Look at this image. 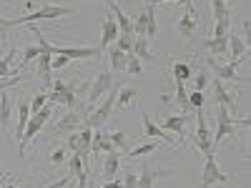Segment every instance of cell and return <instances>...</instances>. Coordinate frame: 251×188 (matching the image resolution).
<instances>
[{
  "label": "cell",
  "instance_id": "cell-1",
  "mask_svg": "<svg viewBox=\"0 0 251 188\" xmlns=\"http://www.w3.org/2000/svg\"><path fill=\"white\" fill-rule=\"evenodd\" d=\"M50 116H53V106H46L40 108L38 113H33L30 116V120H28V125H25V131H23V136H20V141H18V156H25V148H28V143L43 131V125L50 120Z\"/></svg>",
  "mask_w": 251,
  "mask_h": 188
},
{
  "label": "cell",
  "instance_id": "cell-2",
  "mask_svg": "<svg viewBox=\"0 0 251 188\" xmlns=\"http://www.w3.org/2000/svg\"><path fill=\"white\" fill-rule=\"evenodd\" d=\"M75 10L73 8H66V5H43L23 18H10V28H18V25H30V23H38V20H55V18H63V15H73Z\"/></svg>",
  "mask_w": 251,
  "mask_h": 188
},
{
  "label": "cell",
  "instance_id": "cell-3",
  "mask_svg": "<svg viewBox=\"0 0 251 188\" xmlns=\"http://www.w3.org/2000/svg\"><path fill=\"white\" fill-rule=\"evenodd\" d=\"M48 100L60 103V106H66L68 111H80V98H78V91H75V86H71V83L55 80L53 86H50Z\"/></svg>",
  "mask_w": 251,
  "mask_h": 188
},
{
  "label": "cell",
  "instance_id": "cell-4",
  "mask_svg": "<svg viewBox=\"0 0 251 188\" xmlns=\"http://www.w3.org/2000/svg\"><path fill=\"white\" fill-rule=\"evenodd\" d=\"M214 131L206 125V118H203V108H196V131H194V143H196V148L203 153V156H211L216 153L214 151V141H211Z\"/></svg>",
  "mask_w": 251,
  "mask_h": 188
},
{
  "label": "cell",
  "instance_id": "cell-5",
  "mask_svg": "<svg viewBox=\"0 0 251 188\" xmlns=\"http://www.w3.org/2000/svg\"><path fill=\"white\" fill-rule=\"evenodd\" d=\"M116 88H111L108 91V95H106V100L100 103V106H96V111L88 116V120H86V125H91V128L96 131V128H103V123H106L108 118H111V113H113V106H116Z\"/></svg>",
  "mask_w": 251,
  "mask_h": 188
},
{
  "label": "cell",
  "instance_id": "cell-6",
  "mask_svg": "<svg viewBox=\"0 0 251 188\" xmlns=\"http://www.w3.org/2000/svg\"><path fill=\"white\" fill-rule=\"evenodd\" d=\"M228 178L216 163V153L206 156V163H203V171H201V188H211L214 183H228Z\"/></svg>",
  "mask_w": 251,
  "mask_h": 188
},
{
  "label": "cell",
  "instance_id": "cell-7",
  "mask_svg": "<svg viewBox=\"0 0 251 188\" xmlns=\"http://www.w3.org/2000/svg\"><path fill=\"white\" fill-rule=\"evenodd\" d=\"M239 63H241V60H231V63H226V66H221L216 58H206V66H208V70H211L214 78H219V80H239V83H249V78L236 75V66H239Z\"/></svg>",
  "mask_w": 251,
  "mask_h": 188
},
{
  "label": "cell",
  "instance_id": "cell-8",
  "mask_svg": "<svg viewBox=\"0 0 251 188\" xmlns=\"http://www.w3.org/2000/svg\"><path fill=\"white\" fill-rule=\"evenodd\" d=\"M111 88H113V70H111L108 66H103L100 73L96 75V80L88 86V98H91V103H96L100 95H106Z\"/></svg>",
  "mask_w": 251,
  "mask_h": 188
},
{
  "label": "cell",
  "instance_id": "cell-9",
  "mask_svg": "<svg viewBox=\"0 0 251 188\" xmlns=\"http://www.w3.org/2000/svg\"><path fill=\"white\" fill-rule=\"evenodd\" d=\"M136 106H138V103H136ZM138 111H141V116H143V136H149V138H161L163 143H169L171 148L176 151V141H174V136H169V133H166L158 123H153V118H151L149 113H146L141 106H138Z\"/></svg>",
  "mask_w": 251,
  "mask_h": 188
},
{
  "label": "cell",
  "instance_id": "cell-10",
  "mask_svg": "<svg viewBox=\"0 0 251 188\" xmlns=\"http://www.w3.org/2000/svg\"><path fill=\"white\" fill-rule=\"evenodd\" d=\"M214 86V95H216V106H224L228 113H236L239 111V100L234 98V93H228L226 88H224V83L219 80V78H211L208 80Z\"/></svg>",
  "mask_w": 251,
  "mask_h": 188
},
{
  "label": "cell",
  "instance_id": "cell-11",
  "mask_svg": "<svg viewBox=\"0 0 251 188\" xmlns=\"http://www.w3.org/2000/svg\"><path fill=\"white\" fill-rule=\"evenodd\" d=\"M80 111H68L66 116H63L58 123H55V128H53V136H68V133H75L80 128Z\"/></svg>",
  "mask_w": 251,
  "mask_h": 188
},
{
  "label": "cell",
  "instance_id": "cell-12",
  "mask_svg": "<svg viewBox=\"0 0 251 188\" xmlns=\"http://www.w3.org/2000/svg\"><path fill=\"white\" fill-rule=\"evenodd\" d=\"M55 55H68L71 60H88V58H100L103 53L98 48H68V46H55Z\"/></svg>",
  "mask_w": 251,
  "mask_h": 188
},
{
  "label": "cell",
  "instance_id": "cell-13",
  "mask_svg": "<svg viewBox=\"0 0 251 188\" xmlns=\"http://www.w3.org/2000/svg\"><path fill=\"white\" fill-rule=\"evenodd\" d=\"M196 28H199V18H196V13H194V5L188 3V5H186V13L181 15V20L176 23V30H178L183 38H191V35L196 33Z\"/></svg>",
  "mask_w": 251,
  "mask_h": 188
},
{
  "label": "cell",
  "instance_id": "cell-14",
  "mask_svg": "<svg viewBox=\"0 0 251 188\" xmlns=\"http://www.w3.org/2000/svg\"><path fill=\"white\" fill-rule=\"evenodd\" d=\"M166 176H176L174 171H153L149 163L141 165V173H138V186L136 188H153L156 178H166Z\"/></svg>",
  "mask_w": 251,
  "mask_h": 188
},
{
  "label": "cell",
  "instance_id": "cell-15",
  "mask_svg": "<svg viewBox=\"0 0 251 188\" xmlns=\"http://www.w3.org/2000/svg\"><path fill=\"white\" fill-rule=\"evenodd\" d=\"M116 38H118V25H116L113 15H106V20H103V30H100V48L98 50L103 53Z\"/></svg>",
  "mask_w": 251,
  "mask_h": 188
},
{
  "label": "cell",
  "instance_id": "cell-16",
  "mask_svg": "<svg viewBox=\"0 0 251 188\" xmlns=\"http://www.w3.org/2000/svg\"><path fill=\"white\" fill-rule=\"evenodd\" d=\"M111 151H116V148H113L108 133L100 131V128H96V131H93V141H91V153L98 156V153H111Z\"/></svg>",
  "mask_w": 251,
  "mask_h": 188
},
{
  "label": "cell",
  "instance_id": "cell-17",
  "mask_svg": "<svg viewBox=\"0 0 251 188\" xmlns=\"http://www.w3.org/2000/svg\"><path fill=\"white\" fill-rule=\"evenodd\" d=\"M186 123H188V116H186V113H176V116H169V118H166L161 128H163L166 133L186 136Z\"/></svg>",
  "mask_w": 251,
  "mask_h": 188
},
{
  "label": "cell",
  "instance_id": "cell-18",
  "mask_svg": "<svg viewBox=\"0 0 251 188\" xmlns=\"http://www.w3.org/2000/svg\"><path fill=\"white\" fill-rule=\"evenodd\" d=\"M68 165H71V176H75L78 186L86 188V183H88V171H86V165H83V158L73 153V156L68 158Z\"/></svg>",
  "mask_w": 251,
  "mask_h": 188
},
{
  "label": "cell",
  "instance_id": "cell-19",
  "mask_svg": "<svg viewBox=\"0 0 251 188\" xmlns=\"http://www.w3.org/2000/svg\"><path fill=\"white\" fill-rule=\"evenodd\" d=\"M121 151H111V153H106V161H103V176H106L108 181H113L116 178V173L121 171Z\"/></svg>",
  "mask_w": 251,
  "mask_h": 188
},
{
  "label": "cell",
  "instance_id": "cell-20",
  "mask_svg": "<svg viewBox=\"0 0 251 188\" xmlns=\"http://www.w3.org/2000/svg\"><path fill=\"white\" fill-rule=\"evenodd\" d=\"M8 91H3V95H0V128H10V120H13V100Z\"/></svg>",
  "mask_w": 251,
  "mask_h": 188
},
{
  "label": "cell",
  "instance_id": "cell-21",
  "mask_svg": "<svg viewBox=\"0 0 251 188\" xmlns=\"http://www.w3.org/2000/svg\"><path fill=\"white\" fill-rule=\"evenodd\" d=\"M108 55V68L111 70H116V73H126V63H128V53H123V50H118L116 46L106 53Z\"/></svg>",
  "mask_w": 251,
  "mask_h": 188
},
{
  "label": "cell",
  "instance_id": "cell-22",
  "mask_svg": "<svg viewBox=\"0 0 251 188\" xmlns=\"http://www.w3.org/2000/svg\"><path fill=\"white\" fill-rule=\"evenodd\" d=\"M28 120H30V103L28 100H20L18 103V125H15V138L18 141H20V136H23Z\"/></svg>",
  "mask_w": 251,
  "mask_h": 188
},
{
  "label": "cell",
  "instance_id": "cell-23",
  "mask_svg": "<svg viewBox=\"0 0 251 188\" xmlns=\"http://www.w3.org/2000/svg\"><path fill=\"white\" fill-rule=\"evenodd\" d=\"M249 50V43L241 35H228V53L234 55V60H244Z\"/></svg>",
  "mask_w": 251,
  "mask_h": 188
},
{
  "label": "cell",
  "instance_id": "cell-24",
  "mask_svg": "<svg viewBox=\"0 0 251 188\" xmlns=\"http://www.w3.org/2000/svg\"><path fill=\"white\" fill-rule=\"evenodd\" d=\"M133 55H136L141 63L153 58L151 50H149V38H146V35H136V38H133Z\"/></svg>",
  "mask_w": 251,
  "mask_h": 188
},
{
  "label": "cell",
  "instance_id": "cell-25",
  "mask_svg": "<svg viewBox=\"0 0 251 188\" xmlns=\"http://www.w3.org/2000/svg\"><path fill=\"white\" fill-rule=\"evenodd\" d=\"M203 46L211 50V55H228V38L226 40H221V38H206L203 40Z\"/></svg>",
  "mask_w": 251,
  "mask_h": 188
},
{
  "label": "cell",
  "instance_id": "cell-26",
  "mask_svg": "<svg viewBox=\"0 0 251 188\" xmlns=\"http://www.w3.org/2000/svg\"><path fill=\"white\" fill-rule=\"evenodd\" d=\"M13 55H15V48H10V50H8V55L0 58V78H15V75H20V68H15V70L10 68Z\"/></svg>",
  "mask_w": 251,
  "mask_h": 188
},
{
  "label": "cell",
  "instance_id": "cell-27",
  "mask_svg": "<svg viewBox=\"0 0 251 188\" xmlns=\"http://www.w3.org/2000/svg\"><path fill=\"white\" fill-rule=\"evenodd\" d=\"M108 138H111L116 151H123L126 153V151L131 148V138H128V133H126V131H113V133H108Z\"/></svg>",
  "mask_w": 251,
  "mask_h": 188
},
{
  "label": "cell",
  "instance_id": "cell-28",
  "mask_svg": "<svg viewBox=\"0 0 251 188\" xmlns=\"http://www.w3.org/2000/svg\"><path fill=\"white\" fill-rule=\"evenodd\" d=\"M146 15H149V23H146V38H156L158 35V23H156V5L146 3Z\"/></svg>",
  "mask_w": 251,
  "mask_h": 188
},
{
  "label": "cell",
  "instance_id": "cell-29",
  "mask_svg": "<svg viewBox=\"0 0 251 188\" xmlns=\"http://www.w3.org/2000/svg\"><path fill=\"white\" fill-rule=\"evenodd\" d=\"M118 100H116V108H123V106H128V103H133L136 100V95H138V91L133 88V86H123L118 93Z\"/></svg>",
  "mask_w": 251,
  "mask_h": 188
},
{
  "label": "cell",
  "instance_id": "cell-30",
  "mask_svg": "<svg viewBox=\"0 0 251 188\" xmlns=\"http://www.w3.org/2000/svg\"><path fill=\"white\" fill-rule=\"evenodd\" d=\"M188 78H194V68L188 66V63H181V60H176V63H174V80H178V83H186Z\"/></svg>",
  "mask_w": 251,
  "mask_h": 188
},
{
  "label": "cell",
  "instance_id": "cell-31",
  "mask_svg": "<svg viewBox=\"0 0 251 188\" xmlns=\"http://www.w3.org/2000/svg\"><path fill=\"white\" fill-rule=\"evenodd\" d=\"M211 13H214V23H219V20H231L228 18L231 10H228V5L224 0H211Z\"/></svg>",
  "mask_w": 251,
  "mask_h": 188
},
{
  "label": "cell",
  "instance_id": "cell-32",
  "mask_svg": "<svg viewBox=\"0 0 251 188\" xmlns=\"http://www.w3.org/2000/svg\"><path fill=\"white\" fill-rule=\"evenodd\" d=\"M116 43V48L118 50H123V53H128V55H133V35H126V33H118V38L113 40Z\"/></svg>",
  "mask_w": 251,
  "mask_h": 188
},
{
  "label": "cell",
  "instance_id": "cell-33",
  "mask_svg": "<svg viewBox=\"0 0 251 188\" xmlns=\"http://www.w3.org/2000/svg\"><path fill=\"white\" fill-rule=\"evenodd\" d=\"M158 148V141H151V143H143V145H136V148H128L126 151V156H131V158H136V156H146V153H153Z\"/></svg>",
  "mask_w": 251,
  "mask_h": 188
},
{
  "label": "cell",
  "instance_id": "cell-34",
  "mask_svg": "<svg viewBox=\"0 0 251 188\" xmlns=\"http://www.w3.org/2000/svg\"><path fill=\"white\" fill-rule=\"evenodd\" d=\"M228 35H231V20H219V23H214V35L211 38L226 40Z\"/></svg>",
  "mask_w": 251,
  "mask_h": 188
},
{
  "label": "cell",
  "instance_id": "cell-35",
  "mask_svg": "<svg viewBox=\"0 0 251 188\" xmlns=\"http://www.w3.org/2000/svg\"><path fill=\"white\" fill-rule=\"evenodd\" d=\"M176 100H178V106L183 108V113L191 111V106H188V93H186V83H178L176 80Z\"/></svg>",
  "mask_w": 251,
  "mask_h": 188
},
{
  "label": "cell",
  "instance_id": "cell-36",
  "mask_svg": "<svg viewBox=\"0 0 251 188\" xmlns=\"http://www.w3.org/2000/svg\"><path fill=\"white\" fill-rule=\"evenodd\" d=\"M126 73L128 75H141L143 73V63L136 55H128V63H126Z\"/></svg>",
  "mask_w": 251,
  "mask_h": 188
},
{
  "label": "cell",
  "instance_id": "cell-37",
  "mask_svg": "<svg viewBox=\"0 0 251 188\" xmlns=\"http://www.w3.org/2000/svg\"><path fill=\"white\" fill-rule=\"evenodd\" d=\"M28 75H30V73H23V75H15V78H5V80H0V93H3V91H8V88H15L18 83L28 80Z\"/></svg>",
  "mask_w": 251,
  "mask_h": 188
},
{
  "label": "cell",
  "instance_id": "cell-38",
  "mask_svg": "<svg viewBox=\"0 0 251 188\" xmlns=\"http://www.w3.org/2000/svg\"><path fill=\"white\" fill-rule=\"evenodd\" d=\"M66 158H68V148H66V145H63V148H55L53 153H50V165H55V168H58V165L60 163H66Z\"/></svg>",
  "mask_w": 251,
  "mask_h": 188
},
{
  "label": "cell",
  "instance_id": "cell-39",
  "mask_svg": "<svg viewBox=\"0 0 251 188\" xmlns=\"http://www.w3.org/2000/svg\"><path fill=\"white\" fill-rule=\"evenodd\" d=\"M46 103H48V93H35V95H33V100H30V116H33V113H38L40 108L46 106Z\"/></svg>",
  "mask_w": 251,
  "mask_h": 188
},
{
  "label": "cell",
  "instance_id": "cell-40",
  "mask_svg": "<svg viewBox=\"0 0 251 188\" xmlns=\"http://www.w3.org/2000/svg\"><path fill=\"white\" fill-rule=\"evenodd\" d=\"M146 23H149V15H146V10L133 20V33L136 35H146Z\"/></svg>",
  "mask_w": 251,
  "mask_h": 188
},
{
  "label": "cell",
  "instance_id": "cell-41",
  "mask_svg": "<svg viewBox=\"0 0 251 188\" xmlns=\"http://www.w3.org/2000/svg\"><path fill=\"white\" fill-rule=\"evenodd\" d=\"M188 106H191V111L203 108V91H194V93H188Z\"/></svg>",
  "mask_w": 251,
  "mask_h": 188
},
{
  "label": "cell",
  "instance_id": "cell-42",
  "mask_svg": "<svg viewBox=\"0 0 251 188\" xmlns=\"http://www.w3.org/2000/svg\"><path fill=\"white\" fill-rule=\"evenodd\" d=\"M196 91H206V86H208V80H211V73H206V70H199L196 75Z\"/></svg>",
  "mask_w": 251,
  "mask_h": 188
},
{
  "label": "cell",
  "instance_id": "cell-43",
  "mask_svg": "<svg viewBox=\"0 0 251 188\" xmlns=\"http://www.w3.org/2000/svg\"><path fill=\"white\" fill-rule=\"evenodd\" d=\"M71 63V58L68 55H53V60H50V68L53 70H63Z\"/></svg>",
  "mask_w": 251,
  "mask_h": 188
},
{
  "label": "cell",
  "instance_id": "cell-44",
  "mask_svg": "<svg viewBox=\"0 0 251 188\" xmlns=\"http://www.w3.org/2000/svg\"><path fill=\"white\" fill-rule=\"evenodd\" d=\"M40 55V48L38 46H28V48H23V63H30V60H35Z\"/></svg>",
  "mask_w": 251,
  "mask_h": 188
},
{
  "label": "cell",
  "instance_id": "cell-45",
  "mask_svg": "<svg viewBox=\"0 0 251 188\" xmlns=\"http://www.w3.org/2000/svg\"><path fill=\"white\" fill-rule=\"evenodd\" d=\"M66 148H68L71 153L78 148V131H75V133H68V138H66Z\"/></svg>",
  "mask_w": 251,
  "mask_h": 188
},
{
  "label": "cell",
  "instance_id": "cell-46",
  "mask_svg": "<svg viewBox=\"0 0 251 188\" xmlns=\"http://www.w3.org/2000/svg\"><path fill=\"white\" fill-rule=\"evenodd\" d=\"M146 3H151V5H161V3H181V5H188L191 0H146Z\"/></svg>",
  "mask_w": 251,
  "mask_h": 188
},
{
  "label": "cell",
  "instance_id": "cell-47",
  "mask_svg": "<svg viewBox=\"0 0 251 188\" xmlns=\"http://www.w3.org/2000/svg\"><path fill=\"white\" fill-rule=\"evenodd\" d=\"M71 183V176H66V178H60V181H55V183H50L48 188H66Z\"/></svg>",
  "mask_w": 251,
  "mask_h": 188
},
{
  "label": "cell",
  "instance_id": "cell-48",
  "mask_svg": "<svg viewBox=\"0 0 251 188\" xmlns=\"http://www.w3.org/2000/svg\"><path fill=\"white\" fill-rule=\"evenodd\" d=\"M100 188H121V181H118V178H113V181H106V183H103Z\"/></svg>",
  "mask_w": 251,
  "mask_h": 188
},
{
  "label": "cell",
  "instance_id": "cell-49",
  "mask_svg": "<svg viewBox=\"0 0 251 188\" xmlns=\"http://www.w3.org/2000/svg\"><path fill=\"white\" fill-rule=\"evenodd\" d=\"M0 28H10V18H3V15H0Z\"/></svg>",
  "mask_w": 251,
  "mask_h": 188
},
{
  "label": "cell",
  "instance_id": "cell-50",
  "mask_svg": "<svg viewBox=\"0 0 251 188\" xmlns=\"http://www.w3.org/2000/svg\"><path fill=\"white\" fill-rule=\"evenodd\" d=\"M5 188H23V186H15V183H8Z\"/></svg>",
  "mask_w": 251,
  "mask_h": 188
},
{
  "label": "cell",
  "instance_id": "cell-51",
  "mask_svg": "<svg viewBox=\"0 0 251 188\" xmlns=\"http://www.w3.org/2000/svg\"><path fill=\"white\" fill-rule=\"evenodd\" d=\"M5 178V173H3V168H0V181H3Z\"/></svg>",
  "mask_w": 251,
  "mask_h": 188
},
{
  "label": "cell",
  "instance_id": "cell-52",
  "mask_svg": "<svg viewBox=\"0 0 251 188\" xmlns=\"http://www.w3.org/2000/svg\"><path fill=\"white\" fill-rule=\"evenodd\" d=\"M5 3H13V0H5Z\"/></svg>",
  "mask_w": 251,
  "mask_h": 188
},
{
  "label": "cell",
  "instance_id": "cell-53",
  "mask_svg": "<svg viewBox=\"0 0 251 188\" xmlns=\"http://www.w3.org/2000/svg\"><path fill=\"white\" fill-rule=\"evenodd\" d=\"M224 3H226V0H224Z\"/></svg>",
  "mask_w": 251,
  "mask_h": 188
}]
</instances>
